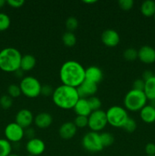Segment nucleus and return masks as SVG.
<instances>
[{"mask_svg":"<svg viewBox=\"0 0 155 156\" xmlns=\"http://www.w3.org/2000/svg\"><path fill=\"white\" fill-rule=\"evenodd\" d=\"M147 156H155V155H147Z\"/></svg>","mask_w":155,"mask_h":156,"instance_id":"47","label":"nucleus"},{"mask_svg":"<svg viewBox=\"0 0 155 156\" xmlns=\"http://www.w3.org/2000/svg\"><path fill=\"white\" fill-rule=\"evenodd\" d=\"M103 74L101 69L96 66H91L85 69V80L98 84L103 79Z\"/></svg>","mask_w":155,"mask_h":156,"instance_id":"15","label":"nucleus"},{"mask_svg":"<svg viewBox=\"0 0 155 156\" xmlns=\"http://www.w3.org/2000/svg\"><path fill=\"white\" fill-rule=\"evenodd\" d=\"M141 12L144 16L151 17L155 14V2L153 0H146L141 5Z\"/></svg>","mask_w":155,"mask_h":156,"instance_id":"21","label":"nucleus"},{"mask_svg":"<svg viewBox=\"0 0 155 156\" xmlns=\"http://www.w3.org/2000/svg\"><path fill=\"white\" fill-rule=\"evenodd\" d=\"M100 136L103 148L109 147V146H112L113 144L115 139H114L112 134L110 133L103 132L102 133H100Z\"/></svg>","mask_w":155,"mask_h":156,"instance_id":"25","label":"nucleus"},{"mask_svg":"<svg viewBox=\"0 0 155 156\" xmlns=\"http://www.w3.org/2000/svg\"><path fill=\"white\" fill-rule=\"evenodd\" d=\"M52 96L53 103L58 108L64 110L73 109L80 98L77 88L65 85H59L55 88Z\"/></svg>","mask_w":155,"mask_h":156,"instance_id":"2","label":"nucleus"},{"mask_svg":"<svg viewBox=\"0 0 155 156\" xmlns=\"http://www.w3.org/2000/svg\"><path fill=\"white\" fill-rule=\"evenodd\" d=\"M77 129L73 122H65L62 123L59 129V133L63 140H70L75 136Z\"/></svg>","mask_w":155,"mask_h":156,"instance_id":"16","label":"nucleus"},{"mask_svg":"<svg viewBox=\"0 0 155 156\" xmlns=\"http://www.w3.org/2000/svg\"><path fill=\"white\" fill-rule=\"evenodd\" d=\"M73 109L77 116L88 117L92 112L89 103H88V98H79Z\"/></svg>","mask_w":155,"mask_h":156,"instance_id":"17","label":"nucleus"},{"mask_svg":"<svg viewBox=\"0 0 155 156\" xmlns=\"http://www.w3.org/2000/svg\"><path fill=\"white\" fill-rule=\"evenodd\" d=\"M118 3L119 7L125 11L130 10L134 5L133 0H120Z\"/></svg>","mask_w":155,"mask_h":156,"instance_id":"34","label":"nucleus"},{"mask_svg":"<svg viewBox=\"0 0 155 156\" xmlns=\"http://www.w3.org/2000/svg\"><path fill=\"white\" fill-rule=\"evenodd\" d=\"M123 57L127 61H135L138 58V50L135 48H128L123 52Z\"/></svg>","mask_w":155,"mask_h":156,"instance_id":"28","label":"nucleus"},{"mask_svg":"<svg viewBox=\"0 0 155 156\" xmlns=\"http://www.w3.org/2000/svg\"><path fill=\"white\" fill-rule=\"evenodd\" d=\"M46 149V145L41 139L33 138L28 140L26 144V150L28 155L38 156L42 155Z\"/></svg>","mask_w":155,"mask_h":156,"instance_id":"10","label":"nucleus"},{"mask_svg":"<svg viewBox=\"0 0 155 156\" xmlns=\"http://www.w3.org/2000/svg\"><path fill=\"white\" fill-rule=\"evenodd\" d=\"M6 1H5V0H0V9H1V8H2L3 6L5 5L6 4Z\"/></svg>","mask_w":155,"mask_h":156,"instance_id":"43","label":"nucleus"},{"mask_svg":"<svg viewBox=\"0 0 155 156\" xmlns=\"http://www.w3.org/2000/svg\"><path fill=\"white\" fill-rule=\"evenodd\" d=\"M84 3H86V4H94V3H96L97 2V1H95V0H87V1H83Z\"/></svg>","mask_w":155,"mask_h":156,"instance_id":"42","label":"nucleus"},{"mask_svg":"<svg viewBox=\"0 0 155 156\" xmlns=\"http://www.w3.org/2000/svg\"><path fill=\"white\" fill-rule=\"evenodd\" d=\"M33 121L40 129H46L53 123V117L50 113L41 112L35 117Z\"/></svg>","mask_w":155,"mask_h":156,"instance_id":"18","label":"nucleus"},{"mask_svg":"<svg viewBox=\"0 0 155 156\" xmlns=\"http://www.w3.org/2000/svg\"><path fill=\"white\" fill-rule=\"evenodd\" d=\"M59 78L62 85L77 88L84 82L85 69L77 61H66L59 69Z\"/></svg>","mask_w":155,"mask_h":156,"instance_id":"1","label":"nucleus"},{"mask_svg":"<svg viewBox=\"0 0 155 156\" xmlns=\"http://www.w3.org/2000/svg\"><path fill=\"white\" fill-rule=\"evenodd\" d=\"M6 2L9 6L12 8H15V9L22 7L24 4V0H8Z\"/></svg>","mask_w":155,"mask_h":156,"instance_id":"37","label":"nucleus"},{"mask_svg":"<svg viewBox=\"0 0 155 156\" xmlns=\"http://www.w3.org/2000/svg\"><path fill=\"white\" fill-rule=\"evenodd\" d=\"M36 63V58L31 54H25L22 56L21 61V69L22 71L27 72L30 71L35 67Z\"/></svg>","mask_w":155,"mask_h":156,"instance_id":"20","label":"nucleus"},{"mask_svg":"<svg viewBox=\"0 0 155 156\" xmlns=\"http://www.w3.org/2000/svg\"><path fill=\"white\" fill-rule=\"evenodd\" d=\"M65 27L68 31L73 32L78 27V21L75 17H69L65 21Z\"/></svg>","mask_w":155,"mask_h":156,"instance_id":"30","label":"nucleus"},{"mask_svg":"<svg viewBox=\"0 0 155 156\" xmlns=\"http://www.w3.org/2000/svg\"><path fill=\"white\" fill-rule=\"evenodd\" d=\"M62 39L64 45L68 47L74 46L76 42H77V38H76L75 34L73 32L66 31L65 33L63 34Z\"/></svg>","mask_w":155,"mask_h":156,"instance_id":"23","label":"nucleus"},{"mask_svg":"<svg viewBox=\"0 0 155 156\" xmlns=\"http://www.w3.org/2000/svg\"><path fill=\"white\" fill-rule=\"evenodd\" d=\"M108 124L107 118H106V111H102L101 109L98 111H92L91 114L88 116V127L91 131L98 133L106 127Z\"/></svg>","mask_w":155,"mask_h":156,"instance_id":"8","label":"nucleus"},{"mask_svg":"<svg viewBox=\"0 0 155 156\" xmlns=\"http://www.w3.org/2000/svg\"><path fill=\"white\" fill-rule=\"evenodd\" d=\"M8 94L12 98H18L21 94V90L20 88L19 85H16V84H11L9 87H8Z\"/></svg>","mask_w":155,"mask_h":156,"instance_id":"27","label":"nucleus"},{"mask_svg":"<svg viewBox=\"0 0 155 156\" xmlns=\"http://www.w3.org/2000/svg\"><path fill=\"white\" fill-rule=\"evenodd\" d=\"M12 150V143L6 139H0V156H9Z\"/></svg>","mask_w":155,"mask_h":156,"instance_id":"24","label":"nucleus"},{"mask_svg":"<svg viewBox=\"0 0 155 156\" xmlns=\"http://www.w3.org/2000/svg\"><path fill=\"white\" fill-rule=\"evenodd\" d=\"M74 124L77 128H84L88 126V117L76 116L74 120Z\"/></svg>","mask_w":155,"mask_h":156,"instance_id":"32","label":"nucleus"},{"mask_svg":"<svg viewBox=\"0 0 155 156\" xmlns=\"http://www.w3.org/2000/svg\"><path fill=\"white\" fill-rule=\"evenodd\" d=\"M22 55L14 47H6L0 51V69L5 73H15L21 66Z\"/></svg>","mask_w":155,"mask_h":156,"instance_id":"3","label":"nucleus"},{"mask_svg":"<svg viewBox=\"0 0 155 156\" xmlns=\"http://www.w3.org/2000/svg\"><path fill=\"white\" fill-rule=\"evenodd\" d=\"M140 117L142 121L146 123H152L155 122V108L150 105H146L140 111Z\"/></svg>","mask_w":155,"mask_h":156,"instance_id":"19","label":"nucleus"},{"mask_svg":"<svg viewBox=\"0 0 155 156\" xmlns=\"http://www.w3.org/2000/svg\"><path fill=\"white\" fill-rule=\"evenodd\" d=\"M144 85H145V82L142 79H138L134 81L132 84V89L144 91Z\"/></svg>","mask_w":155,"mask_h":156,"instance_id":"35","label":"nucleus"},{"mask_svg":"<svg viewBox=\"0 0 155 156\" xmlns=\"http://www.w3.org/2000/svg\"><path fill=\"white\" fill-rule=\"evenodd\" d=\"M78 94L80 98H89L94 96L97 91V85L89 81L84 80V82L77 88Z\"/></svg>","mask_w":155,"mask_h":156,"instance_id":"13","label":"nucleus"},{"mask_svg":"<svg viewBox=\"0 0 155 156\" xmlns=\"http://www.w3.org/2000/svg\"><path fill=\"white\" fill-rule=\"evenodd\" d=\"M88 101L90 107H91V111H95L100 110L102 106V102L99 98L96 97V96H92V97L88 98Z\"/></svg>","mask_w":155,"mask_h":156,"instance_id":"31","label":"nucleus"},{"mask_svg":"<svg viewBox=\"0 0 155 156\" xmlns=\"http://www.w3.org/2000/svg\"><path fill=\"white\" fill-rule=\"evenodd\" d=\"M82 146L85 150L90 152H98L103 149L100 140V133L91 131L85 134L81 140Z\"/></svg>","mask_w":155,"mask_h":156,"instance_id":"7","label":"nucleus"},{"mask_svg":"<svg viewBox=\"0 0 155 156\" xmlns=\"http://www.w3.org/2000/svg\"><path fill=\"white\" fill-rule=\"evenodd\" d=\"M153 18H154V20H155V14H154V15H153Z\"/></svg>","mask_w":155,"mask_h":156,"instance_id":"46","label":"nucleus"},{"mask_svg":"<svg viewBox=\"0 0 155 156\" xmlns=\"http://www.w3.org/2000/svg\"><path fill=\"white\" fill-rule=\"evenodd\" d=\"M13 105V98L9 94H4L0 98V107L4 110H8Z\"/></svg>","mask_w":155,"mask_h":156,"instance_id":"29","label":"nucleus"},{"mask_svg":"<svg viewBox=\"0 0 155 156\" xmlns=\"http://www.w3.org/2000/svg\"><path fill=\"white\" fill-rule=\"evenodd\" d=\"M154 77H155V73H154Z\"/></svg>","mask_w":155,"mask_h":156,"instance_id":"48","label":"nucleus"},{"mask_svg":"<svg viewBox=\"0 0 155 156\" xmlns=\"http://www.w3.org/2000/svg\"><path fill=\"white\" fill-rule=\"evenodd\" d=\"M153 77H154V73H153V72L150 71V70H145V71L143 73L142 78H141V79H142L144 82H146V81L149 80V79H151V78Z\"/></svg>","mask_w":155,"mask_h":156,"instance_id":"40","label":"nucleus"},{"mask_svg":"<svg viewBox=\"0 0 155 156\" xmlns=\"http://www.w3.org/2000/svg\"><path fill=\"white\" fill-rule=\"evenodd\" d=\"M9 156H20V155H17V154H15V153H11Z\"/></svg>","mask_w":155,"mask_h":156,"instance_id":"44","label":"nucleus"},{"mask_svg":"<svg viewBox=\"0 0 155 156\" xmlns=\"http://www.w3.org/2000/svg\"><path fill=\"white\" fill-rule=\"evenodd\" d=\"M27 156H33V155H27Z\"/></svg>","mask_w":155,"mask_h":156,"instance_id":"45","label":"nucleus"},{"mask_svg":"<svg viewBox=\"0 0 155 156\" xmlns=\"http://www.w3.org/2000/svg\"><path fill=\"white\" fill-rule=\"evenodd\" d=\"M11 25L10 17L5 13H0V31H5Z\"/></svg>","mask_w":155,"mask_h":156,"instance_id":"26","label":"nucleus"},{"mask_svg":"<svg viewBox=\"0 0 155 156\" xmlns=\"http://www.w3.org/2000/svg\"><path fill=\"white\" fill-rule=\"evenodd\" d=\"M5 139L11 143L21 141L24 136V129L15 122L10 123L5 126L4 130Z\"/></svg>","mask_w":155,"mask_h":156,"instance_id":"9","label":"nucleus"},{"mask_svg":"<svg viewBox=\"0 0 155 156\" xmlns=\"http://www.w3.org/2000/svg\"><path fill=\"white\" fill-rule=\"evenodd\" d=\"M24 136L28 139V140L35 138V130L31 127H28L24 130Z\"/></svg>","mask_w":155,"mask_h":156,"instance_id":"39","label":"nucleus"},{"mask_svg":"<svg viewBox=\"0 0 155 156\" xmlns=\"http://www.w3.org/2000/svg\"><path fill=\"white\" fill-rule=\"evenodd\" d=\"M124 130H126L128 133H133L137 128V123L134 119L129 117L126 123H125L124 126H122Z\"/></svg>","mask_w":155,"mask_h":156,"instance_id":"33","label":"nucleus"},{"mask_svg":"<svg viewBox=\"0 0 155 156\" xmlns=\"http://www.w3.org/2000/svg\"><path fill=\"white\" fill-rule=\"evenodd\" d=\"M147 101V98L144 91L132 89L125 95L123 103L126 110L136 112L140 111L145 106Z\"/></svg>","mask_w":155,"mask_h":156,"instance_id":"4","label":"nucleus"},{"mask_svg":"<svg viewBox=\"0 0 155 156\" xmlns=\"http://www.w3.org/2000/svg\"><path fill=\"white\" fill-rule=\"evenodd\" d=\"M23 73H24V71H22L21 69H19L17 70V71L15 72V76H18V77H22Z\"/></svg>","mask_w":155,"mask_h":156,"instance_id":"41","label":"nucleus"},{"mask_svg":"<svg viewBox=\"0 0 155 156\" xmlns=\"http://www.w3.org/2000/svg\"><path fill=\"white\" fill-rule=\"evenodd\" d=\"M144 92L147 97V100H155V77H153L149 80L146 81Z\"/></svg>","mask_w":155,"mask_h":156,"instance_id":"22","label":"nucleus"},{"mask_svg":"<svg viewBox=\"0 0 155 156\" xmlns=\"http://www.w3.org/2000/svg\"><path fill=\"white\" fill-rule=\"evenodd\" d=\"M106 114L108 123L116 128H122L129 118L127 110L118 105L110 107L106 111Z\"/></svg>","mask_w":155,"mask_h":156,"instance_id":"5","label":"nucleus"},{"mask_svg":"<svg viewBox=\"0 0 155 156\" xmlns=\"http://www.w3.org/2000/svg\"><path fill=\"white\" fill-rule=\"evenodd\" d=\"M54 90L53 89L50 85H42V88H41V92L40 94H43V96H50L53 95V93Z\"/></svg>","mask_w":155,"mask_h":156,"instance_id":"36","label":"nucleus"},{"mask_svg":"<svg viewBox=\"0 0 155 156\" xmlns=\"http://www.w3.org/2000/svg\"><path fill=\"white\" fill-rule=\"evenodd\" d=\"M101 41L106 47H114L119 44L120 36L114 29H106L102 33Z\"/></svg>","mask_w":155,"mask_h":156,"instance_id":"12","label":"nucleus"},{"mask_svg":"<svg viewBox=\"0 0 155 156\" xmlns=\"http://www.w3.org/2000/svg\"><path fill=\"white\" fill-rule=\"evenodd\" d=\"M21 90V94L29 98H34L38 97L41 92L40 82L33 76H26L21 79L19 85Z\"/></svg>","mask_w":155,"mask_h":156,"instance_id":"6","label":"nucleus"},{"mask_svg":"<svg viewBox=\"0 0 155 156\" xmlns=\"http://www.w3.org/2000/svg\"><path fill=\"white\" fill-rule=\"evenodd\" d=\"M145 152L147 155H155V144L152 143H147L145 146Z\"/></svg>","mask_w":155,"mask_h":156,"instance_id":"38","label":"nucleus"},{"mask_svg":"<svg viewBox=\"0 0 155 156\" xmlns=\"http://www.w3.org/2000/svg\"><path fill=\"white\" fill-rule=\"evenodd\" d=\"M34 120L33 115L31 111L28 109H21L15 115V123L21 126L23 129L30 127Z\"/></svg>","mask_w":155,"mask_h":156,"instance_id":"11","label":"nucleus"},{"mask_svg":"<svg viewBox=\"0 0 155 156\" xmlns=\"http://www.w3.org/2000/svg\"><path fill=\"white\" fill-rule=\"evenodd\" d=\"M138 58L143 63H153L155 62V49L150 46H143L138 50Z\"/></svg>","mask_w":155,"mask_h":156,"instance_id":"14","label":"nucleus"}]
</instances>
